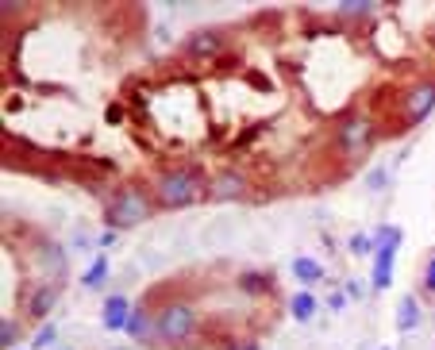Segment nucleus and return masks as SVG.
I'll use <instances>...</instances> for the list:
<instances>
[{"label":"nucleus","mask_w":435,"mask_h":350,"mask_svg":"<svg viewBox=\"0 0 435 350\" xmlns=\"http://www.w3.org/2000/svg\"><path fill=\"white\" fill-rule=\"evenodd\" d=\"M208 197V181L197 166H177V169H162L154 177V200L162 208H189L197 200Z\"/></svg>","instance_id":"f257e3e1"},{"label":"nucleus","mask_w":435,"mask_h":350,"mask_svg":"<svg viewBox=\"0 0 435 350\" xmlns=\"http://www.w3.org/2000/svg\"><path fill=\"white\" fill-rule=\"evenodd\" d=\"M104 219H108L112 231L147 224V219H151V197L142 192V185H120V189L112 192L108 208H104Z\"/></svg>","instance_id":"f03ea898"},{"label":"nucleus","mask_w":435,"mask_h":350,"mask_svg":"<svg viewBox=\"0 0 435 350\" xmlns=\"http://www.w3.org/2000/svg\"><path fill=\"white\" fill-rule=\"evenodd\" d=\"M154 316H158V342L162 347H181L197 331V312L185 300H170L166 308L154 312Z\"/></svg>","instance_id":"7ed1b4c3"},{"label":"nucleus","mask_w":435,"mask_h":350,"mask_svg":"<svg viewBox=\"0 0 435 350\" xmlns=\"http://www.w3.org/2000/svg\"><path fill=\"white\" fill-rule=\"evenodd\" d=\"M397 247H401V231L397 227H377L374 235V289H389L393 285V258H397Z\"/></svg>","instance_id":"20e7f679"},{"label":"nucleus","mask_w":435,"mask_h":350,"mask_svg":"<svg viewBox=\"0 0 435 350\" xmlns=\"http://www.w3.org/2000/svg\"><path fill=\"white\" fill-rule=\"evenodd\" d=\"M370 139H374V119L362 116V112L347 116L343 124L335 127V147L343 150V154H351V158H359L362 150L370 147Z\"/></svg>","instance_id":"39448f33"},{"label":"nucleus","mask_w":435,"mask_h":350,"mask_svg":"<svg viewBox=\"0 0 435 350\" xmlns=\"http://www.w3.org/2000/svg\"><path fill=\"white\" fill-rule=\"evenodd\" d=\"M224 47H227V35L220 31V27H201V31L185 35V42H181V50L189 54V58H197V62L216 58Z\"/></svg>","instance_id":"423d86ee"},{"label":"nucleus","mask_w":435,"mask_h":350,"mask_svg":"<svg viewBox=\"0 0 435 350\" xmlns=\"http://www.w3.org/2000/svg\"><path fill=\"white\" fill-rule=\"evenodd\" d=\"M432 108H435V81H416V85H409V89H404L401 112H404V119H409V124H420V119H424Z\"/></svg>","instance_id":"0eeeda50"},{"label":"nucleus","mask_w":435,"mask_h":350,"mask_svg":"<svg viewBox=\"0 0 435 350\" xmlns=\"http://www.w3.org/2000/svg\"><path fill=\"white\" fill-rule=\"evenodd\" d=\"M208 197L212 200H239L247 197V177L239 169H220L216 177H208Z\"/></svg>","instance_id":"6e6552de"},{"label":"nucleus","mask_w":435,"mask_h":350,"mask_svg":"<svg viewBox=\"0 0 435 350\" xmlns=\"http://www.w3.org/2000/svg\"><path fill=\"white\" fill-rule=\"evenodd\" d=\"M135 304L127 297H108L104 300V312H101V324L104 331H127V319H131Z\"/></svg>","instance_id":"1a4fd4ad"},{"label":"nucleus","mask_w":435,"mask_h":350,"mask_svg":"<svg viewBox=\"0 0 435 350\" xmlns=\"http://www.w3.org/2000/svg\"><path fill=\"white\" fill-rule=\"evenodd\" d=\"M54 300H58V285H42V289L31 297V308H27V312H31L35 319H42L47 312H51V304H54Z\"/></svg>","instance_id":"9d476101"},{"label":"nucleus","mask_w":435,"mask_h":350,"mask_svg":"<svg viewBox=\"0 0 435 350\" xmlns=\"http://www.w3.org/2000/svg\"><path fill=\"white\" fill-rule=\"evenodd\" d=\"M293 277H297L301 285H316L320 277H324V266H320L316 258H297V262H293Z\"/></svg>","instance_id":"9b49d317"},{"label":"nucleus","mask_w":435,"mask_h":350,"mask_svg":"<svg viewBox=\"0 0 435 350\" xmlns=\"http://www.w3.org/2000/svg\"><path fill=\"white\" fill-rule=\"evenodd\" d=\"M416 324H420V304L412 297H404L401 308H397V327H401V331H412Z\"/></svg>","instance_id":"f8f14e48"},{"label":"nucleus","mask_w":435,"mask_h":350,"mask_svg":"<svg viewBox=\"0 0 435 350\" xmlns=\"http://www.w3.org/2000/svg\"><path fill=\"white\" fill-rule=\"evenodd\" d=\"M289 312H293V319H312L316 316V297H312V292H297L293 297V304H289Z\"/></svg>","instance_id":"ddd939ff"},{"label":"nucleus","mask_w":435,"mask_h":350,"mask_svg":"<svg viewBox=\"0 0 435 350\" xmlns=\"http://www.w3.org/2000/svg\"><path fill=\"white\" fill-rule=\"evenodd\" d=\"M104 281H108V258L101 254V258L89 266V274H85V289H97V285H104Z\"/></svg>","instance_id":"4468645a"},{"label":"nucleus","mask_w":435,"mask_h":350,"mask_svg":"<svg viewBox=\"0 0 435 350\" xmlns=\"http://www.w3.org/2000/svg\"><path fill=\"white\" fill-rule=\"evenodd\" d=\"M239 285H243L247 292H274V281H270L266 274H243Z\"/></svg>","instance_id":"2eb2a0df"},{"label":"nucleus","mask_w":435,"mask_h":350,"mask_svg":"<svg viewBox=\"0 0 435 350\" xmlns=\"http://www.w3.org/2000/svg\"><path fill=\"white\" fill-rule=\"evenodd\" d=\"M16 342H19V324L16 319H4V324H0V347L12 350Z\"/></svg>","instance_id":"dca6fc26"},{"label":"nucleus","mask_w":435,"mask_h":350,"mask_svg":"<svg viewBox=\"0 0 435 350\" xmlns=\"http://www.w3.org/2000/svg\"><path fill=\"white\" fill-rule=\"evenodd\" d=\"M374 250V239H366V235H354L351 239V254L354 258H362V254H370Z\"/></svg>","instance_id":"f3484780"},{"label":"nucleus","mask_w":435,"mask_h":350,"mask_svg":"<svg viewBox=\"0 0 435 350\" xmlns=\"http://www.w3.org/2000/svg\"><path fill=\"white\" fill-rule=\"evenodd\" d=\"M374 4H343V8H339V16H374Z\"/></svg>","instance_id":"a211bd4d"},{"label":"nucleus","mask_w":435,"mask_h":350,"mask_svg":"<svg viewBox=\"0 0 435 350\" xmlns=\"http://www.w3.org/2000/svg\"><path fill=\"white\" fill-rule=\"evenodd\" d=\"M35 347H51V342H54V327L51 324H47V327H39V335H35Z\"/></svg>","instance_id":"6ab92c4d"},{"label":"nucleus","mask_w":435,"mask_h":350,"mask_svg":"<svg viewBox=\"0 0 435 350\" xmlns=\"http://www.w3.org/2000/svg\"><path fill=\"white\" fill-rule=\"evenodd\" d=\"M424 289H435V254L427 258V269H424Z\"/></svg>","instance_id":"aec40b11"},{"label":"nucleus","mask_w":435,"mask_h":350,"mask_svg":"<svg viewBox=\"0 0 435 350\" xmlns=\"http://www.w3.org/2000/svg\"><path fill=\"white\" fill-rule=\"evenodd\" d=\"M381 350H389V347H381Z\"/></svg>","instance_id":"412c9836"}]
</instances>
